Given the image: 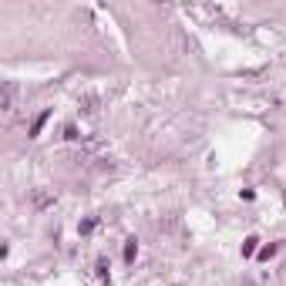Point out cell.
<instances>
[{"instance_id": "obj_3", "label": "cell", "mask_w": 286, "mask_h": 286, "mask_svg": "<svg viewBox=\"0 0 286 286\" xmlns=\"http://www.w3.org/2000/svg\"><path fill=\"white\" fill-rule=\"evenodd\" d=\"M256 243H259V239H253V236L246 239V243H243V256H253L256 253Z\"/></svg>"}, {"instance_id": "obj_4", "label": "cell", "mask_w": 286, "mask_h": 286, "mask_svg": "<svg viewBox=\"0 0 286 286\" xmlns=\"http://www.w3.org/2000/svg\"><path fill=\"white\" fill-rule=\"evenodd\" d=\"M273 253H276V246H273V243H270V246H263V249H259V259H270Z\"/></svg>"}, {"instance_id": "obj_5", "label": "cell", "mask_w": 286, "mask_h": 286, "mask_svg": "<svg viewBox=\"0 0 286 286\" xmlns=\"http://www.w3.org/2000/svg\"><path fill=\"white\" fill-rule=\"evenodd\" d=\"M94 270H98V276H101V279H108V263H105V259H101L98 266H94Z\"/></svg>"}, {"instance_id": "obj_1", "label": "cell", "mask_w": 286, "mask_h": 286, "mask_svg": "<svg viewBox=\"0 0 286 286\" xmlns=\"http://www.w3.org/2000/svg\"><path fill=\"white\" fill-rule=\"evenodd\" d=\"M47 118H51V111H41L37 118H34V125H31V138H37V135H41V128H44V122H47Z\"/></svg>"}, {"instance_id": "obj_2", "label": "cell", "mask_w": 286, "mask_h": 286, "mask_svg": "<svg viewBox=\"0 0 286 286\" xmlns=\"http://www.w3.org/2000/svg\"><path fill=\"white\" fill-rule=\"evenodd\" d=\"M135 256H138V243L128 239V243H125V263H135Z\"/></svg>"}]
</instances>
